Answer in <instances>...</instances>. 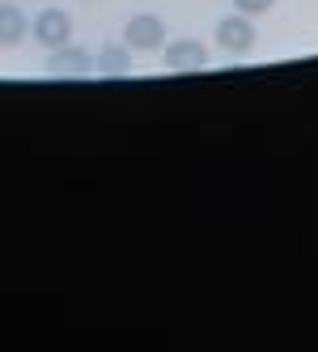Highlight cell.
Segmentation results:
<instances>
[{
  "label": "cell",
  "instance_id": "obj_5",
  "mask_svg": "<svg viewBox=\"0 0 318 352\" xmlns=\"http://www.w3.org/2000/svg\"><path fill=\"white\" fill-rule=\"evenodd\" d=\"M47 72H56V77H89L93 72V56L85 47L68 43V47H56L52 56H47Z\"/></svg>",
  "mask_w": 318,
  "mask_h": 352
},
{
  "label": "cell",
  "instance_id": "obj_4",
  "mask_svg": "<svg viewBox=\"0 0 318 352\" xmlns=\"http://www.w3.org/2000/svg\"><path fill=\"white\" fill-rule=\"evenodd\" d=\"M161 60L170 72H200V68H208L212 52H208L204 38H170L161 47Z\"/></svg>",
  "mask_w": 318,
  "mask_h": 352
},
{
  "label": "cell",
  "instance_id": "obj_7",
  "mask_svg": "<svg viewBox=\"0 0 318 352\" xmlns=\"http://www.w3.org/2000/svg\"><path fill=\"white\" fill-rule=\"evenodd\" d=\"M93 68L102 72V77H124V72H132V52H128L124 43L102 47V52L93 56Z\"/></svg>",
  "mask_w": 318,
  "mask_h": 352
},
{
  "label": "cell",
  "instance_id": "obj_2",
  "mask_svg": "<svg viewBox=\"0 0 318 352\" xmlns=\"http://www.w3.org/2000/svg\"><path fill=\"white\" fill-rule=\"evenodd\" d=\"M30 30H34V43H38V47H47V52H56V47H68V43H72V34H77V26H72L68 9H60V5L38 9V13H34V21H30Z\"/></svg>",
  "mask_w": 318,
  "mask_h": 352
},
{
  "label": "cell",
  "instance_id": "obj_8",
  "mask_svg": "<svg viewBox=\"0 0 318 352\" xmlns=\"http://www.w3.org/2000/svg\"><path fill=\"white\" fill-rule=\"evenodd\" d=\"M234 13H242V17H263V13H272L276 9V0H234Z\"/></svg>",
  "mask_w": 318,
  "mask_h": 352
},
{
  "label": "cell",
  "instance_id": "obj_1",
  "mask_svg": "<svg viewBox=\"0 0 318 352\" xmlns=\"http://www.w3.org/2000/svg\"><path fill=\"white\" fill-rule=\"evenodd\" d=\"M166 43H170V30H166V21L157 13H136V17H128L124 47H128L132 56H153V52H161Z\"/></svg>",
  "mask_w": 318,
  "mask_h": 352
},
{
  "label": "cell",
  "instance_id": "obj_6",
  "mask_svg": "<svg viewBox=\"0 0 318 352\" xmlns=\"http://www.w3.org/2000/svg\"><path fill=\"white\" fill-rule=\"evenodd\" d=\"M30 38V17L21 5H13V0H0V47L5 52H13V47H21Z\"/></svg>",
  "mask_w": 318,
  "mask_h": 352
},
{
  "label": "cell",
  "instance_id": "obj_3",
  "mask_svg": "<svg viewBox=\"0 0 318 352\" xmlns=\"http://www.w3.org/2000/svg\"><path fill=\"white\" fill-rule=\"evenodd\" d=\"M216 47H221L225 56H247L255 52V43H259V30H255V17H242V13H229L216 21V30H212Z\"/></svg>",
  "mask_w": 318,
  "mask_h": 352
}]
</instances>
